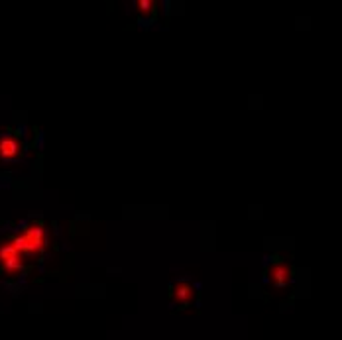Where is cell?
Listing matches in <instances>:
<instances>
[{
    "label": "cell",
    "instance_id": "obj_1",
    "mask_svg": "<svg viewBox=\"0 0 342 340\" xmlns=\"http://www.w3.org/2000/svg\"><path fill=\"white\" fill-rule=\"evenodd\" d=\"M293 276H295L293 266L287 260L278 258V256L270 258V262L266 264V270H264V280L276 289H284L287 285H291Z\"/></svg>",
    "mask_w": 342,
    "mask_h": 340
},
{
    "label": "cell",
    "instance_id": "obj_2",
    "mask_svg": "<svg viewBox=\"0 0 342 340\" xmlns=\"http://www.w3.org/2000/svg\"><path fill=\"white\" fill-rule=\"evenodd\" d=\"M24 154H26V142L22 140L18 132H12V130L0 132V160L4 164L18 162Z\"/></svg>",
    "mask_w": 342,
    "mask_h": 340
},
{
    "label": "cell",
    "instance_id": "obj_3",
    "mask_svg": "<svg viewBox=\"0 0 342 340\" xmlns=\"http://www.w3.org/2000/svg\"><path fill=\"white\" fill-rule=\"evenodd\" d=\"M170 299L177 309H187L197 299V287L187 280H179L170 287Z\"/></svg>",
    "mask_w": 342,
    "mask_h": 340
},
{
    "label": "cell",
    "instance_id": "obj_4",
    "mask_svg": "<svg viewBox=\"0 0 342 340\" xmlns=\"http://www.w3.org/2000/svg\"><path fill=\"white\" fill-rule=\"evenodd\" d=\"M136 6H138V12L142 16H152L156 10V2H152V0H138Z\"/></svg>",
    "mask_w": 342,
    "mask_h": 340
}]
</instances>
